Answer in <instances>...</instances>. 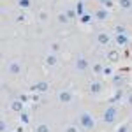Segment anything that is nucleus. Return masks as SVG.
Wrapping results in <instances>:
<instances>
[{"label":"nucleus","instance_id":"9b49d317","mask_svg":"<svg viewBox=\"0 0 132 132\" xmlns=\"http://www.w3.org/2000/svg\"><path fill=\"white\" fill-rule=\"evenodd\" d=\"M101 90H102V83H101V81L90 83V92H92V93H99Z\"/></svg>","mask_w":132,"mask_h":132},{"label":"nucleus","instance_id":"f257e3e1","mask_svg":"<svg viewBox=\"0 0 132 132\" xmlns=\"http://www.w3.org/2000/svg\"><path fill=\"white\" fill-rule=\"evenodd\" d=\"M116 118H118V108H116L114 104L108 106L106 111H104V114H102V120L106 123H113V122H116Z\"/></svg>","mask_w":132,"mask_h":132},{"label":"nucleus","instance_id":"ddd939ff","mask_svg":"<svg viewBox=\"0 0 132 132\" xmlns=\"http://www.w3.org/2000/svg\"><path fill=\"white\" fill-rule=\"evenodd\" d=\"M118 5L122 9H130L132 7V0H118Z\"/></svg>","mask_w":132,"mask_h":132},{"label":"nucleus","instance_id":"2eb2a0df","mask_svg":"<svg viewBox=\"0 0 132 132\" xmlns=\"http://www.w3.org/2000/svg\"><path fill=\"white\" fill-rule=\"evenodd\" d=\"M46 63L48 65H55L56 63V55H48L46 56Z\"/></svg>","mask_w":132,"mask_h":132},{"label":"nucleus","instance_id":"f3484780","mask_svg":"<svg viewBox=\"0 0 132 132\" xmlns=\"http://www.w3.org/2000/svg\"><path fill=\"white\" fill-rule=\"evenodd\" d=\"M30 0H20V7H25V9H27V7H30Z\"/></svg>","mask_w":132,"mask_h":132},{"label":"nucleus","instance_id":"412c9836","mask_svg":"<svg viewBox=\"0 0 132 132\" xmlns=\"http://www.w3.org/2000/svg\"><path fill=\"white\" fill-rule=\"evenodd\" d=\"M111 72H113L111 65H108V67H104V74H108V76H109V74H111Z\"/></svg>","mask_w":132,"mask_h":132},{"label":"nucleus","instance_id":"dca6fc26","mask_svg":"<svg viewBox=\"0 0 132 132\" xmlns=\"http://www.w3.org/2000/svg\"><path fill=\"white\" fill-rule=\"evenodd\" d=\"M93 72L95 74H104V67H102L101 63H97V65H93Z\"/></svg>","mask_w":132,"mask_h":132},{"label":"nucleus","instance_id":"4be33fe9","mask_svg":"<svg viewBox=\"0 0 132 132\" xmlns=\"http://www.w3.org/2000/svg\"><path fill=\"white\" fill-rule=\"evenodd\" d=\"M127 102H129V106L132 108V92L129 93V95H127Z\"/></svg>","mask_w":132,"mask_h":132},{"label":"nucleus","instance_id":"aec40b11","mask_svg":"<svg viewBox=\"0 0 132 132\" xmlns=\"http://www.w3.org/2000/svg\"><path fill=\"white\" fill-rule=\"evenodd\" d=\"M101 2H102L104 7H111V5H113V0H101Z\"/></svg>","mask_w":132,"mask_h":132},{"label":"nucleus","instance_id":"9d476101","mask_svg":"<svg viewBox=\"0 0 132 132\" xmlns=\"http://www.w3.org/2000/svg\"><path fill=\"white\" fill-rule=\"evenodd\" d=\"M11 109L14 113H21V109H23V102L21 101H12L11 102Z\"/></svg>","mask_w":132,"mask_h":132},{"label":"nucleus","instance_id":"a211bd4d","mask_svg":"<svg viewBox=\"0 0 132 132\" xmlns=\"http://www.w3.org/2000/svg\"><path fill=\"white\" fill-rule=\"evenodd\" d=\"M58 21H60V23H67V21H69V16H67V14H60V16H58Z\"/></svg>","mask_w":132,"mask_h":132},{"label":"nucleus","instance_id":"20e7f679","mask_svg":"<svg viewBox=\"0 0 132 132\" xmlns=\"http://www.w3.org/2000/svg\"><path fill=\"white\" fill-rule=\"evenodd\" d=\"M58 99H60V102H63V104H69V102L72 101V92L71 90H62L60 93H58Z\"/></svg>","mask_w":132,"mask_h":132},{"label":"nucleus","instance_id":"7ed1b4c3","mask_svg":"<svg viewBox=\"0 0 132 132\" xmlns=\"http://www.w3.org/2000/svg\"><path fill=\"white\" fill-rule=\"evenodd\" d=\"M97 41H99V44L101 46H108L109 42H111V37H109V34L108 32H97Z\"/></svg>","mask_w":132,"mask_h":132},{"label":"nucleus","instance_id":"6e6552de","mask_svg":"<svg viewBox=\"0 0 132 132\" xmlns=\"http://www.w3.org/2000/svg\"><path fill=\"white\" fill-rule=\"evenodd\" d=\"M108 60L111 62V63H114V62L120 60V53H118V50H109L108 51Z\"/></svg>","mask_w":132,"mask_h":132},{"label":"nucleus","instance_id":"423d86ee","mask_svg":"<svg viewBox=\"0 0 132 132\" xmlns=\"http://www.w3.org/2000/svg\"><path fill=\"white\" fill-rule=\"evenodd\" d=\"M20 72H21V62L12 60L9 65V74H20Z\"/></svg>","mask_w":132,"mask_h":132},{"label":"nucleus","instance_id":"4468645a","mask_svg":"<svg viewBox=\"0 0 132 132\" xmlns=\"http://www.w3.org/2000/svg\"><path fill=\"white\" fill-rule=\"evenodd\" d=\"M34 132H50V127L46 123H39V125H35V130Z\"/></svg>","mask_w":132,"mask_h":132},{"label":"nucleus","instance_id":"f03ea898","mask_svg":"<svg viewBox=\"0 0 132 132\" xmlns=\"http://www.w3.org/2000/svg\"><path fill=\"white\" fill-rule=\"evenodd\" d=\"M79 127L85 129V130H92L93 129V118L88 113H81L79 114Z\"/></svg>","mask_w":132,"mask_h":132},{"label":"nucleus","instance_id":"1a4fd4ad","mask_svg":"<svg viewBox=\"0 0 132 132\" xmlns=\"http://www.w3.org/2000/svg\"><path fill=\"white\" fill-rule=\"evenodd\" d=\"M116 42L120 44V46H125L129 39H127V34H120V32H116Z\"/></svg>","mask_w":132,"mask_h":132},{"label":"nucleus","instance_id":"39448f33","mask_svg":"<svg viewBox=\"0 0 132 132\" xmlns=\"http://www.w3.org/2000/svg\"><path fill=\"white\" fill-rule=\"evenodd\" d=\"M76 67H78V71L85 72L88 69V60L85 58V56H78V60H76Z\"/></svg>","mask_w":132,"mask_h":132},{"label":"nucleus","instance_id":"0eeeda50","mask_svg":"<svg viewBox=\"0 0 132 132\" xmlns=\"http://www.w3.org/2000/svg\"><path fill=\"white\" fill-rule=\"evenodd\" d=\"M48 88H50V83L48 81H39V83H35V85L32 86L34 92H46Z\"/></svg>","mask_w":132,"mask_h":132},{"label":"nucleus","instance_id":"6ab92c4d","mask_svg":"<svg viewBox=\"0 0 132 132\" xmlns=\"http://www.w3.org/2000/svg\"><path fill=\"white\" fill-rule=\"evenodd\" d=\"M63 132H79V130H78V127H74V125H69V127H67V129H65Z\"/></svg>","mask_w":132,"mask_h":132},{"label":"nucleus","instance_id":"f8f14e48","mask_svg":"<svg viewBox=\"0 0 132 132\" xmlns=\"http://www.w3.org/2000/svg\"><path fill=\"white\" fill-rule=\"evenodd\" d=\"M108 11L106 9H99V11H95V18L97 20H101V21H104V20H108Z\"/></svg>","mask_w":132,"mask_h":132}]
</instances>
